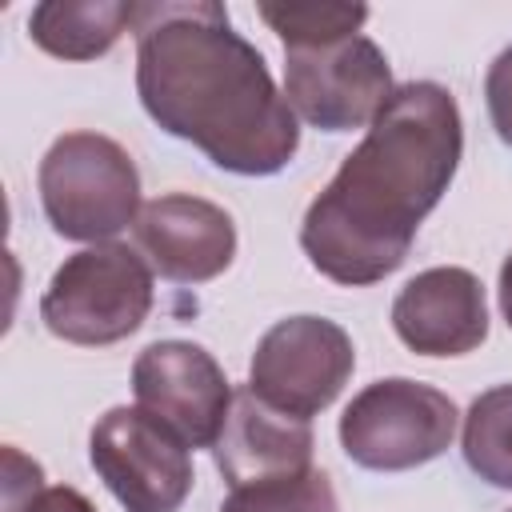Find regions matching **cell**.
Masks as SVG:
<instances>
[{
    "label": "cell",
    "mask_w": 512,
    "mask_h": 512,
    "mask_svg": "<svg viewBox=\"0 0 512 512\" xmlns=\"http://www.w3.org/2000/svg\"><path fill=\"white\" fill-rule=\"evenodd\" d=\"M132 32L140 104L168 136L236 176L288 168L300 148L296 112L224 4H132Z\"/></svg>",
    "instance_id": "obj_1"
},
{
    "label": "cell",
    "mask_w": 512,
    "mask_h": 512,
    "mask_svg": "<svg viewBox=\"0 0 512 512\" xmlns=\"http://www.w3.org/2000/svg\"><path fill=\"white\" fill-rule=\"evenodd\" d=\"M460 152L464 128L452 92L432 80L396 88L304 212L300 248L312 268L348 288L396 272L420 220L448 192Z\"/></svg>",
    "instance_id": "obj_2"
},
{
    "label": "cell",
    "mask_w": 512,
    "mask_h": 512,
    "mask_svg": "<svg viewBox=\"0 0 512 512\" xmlns=\"http://www.w3.org/2000/svg\"><path fill=\"white\" fill-rule=\"evenodd\" d=\"M40 200L64 240L104 244L140 216V172L100 132H64L40 160Z\"/></svg>",
    "instance_id": "obj_3"
},
{
    "label": "cell",
    "mask_w": 512,
    "mask_h": 512,
    "mask_svg": "<svg viewBox=\"0 0 512 512\" xmlns=\"http://www.w3.org/2000/svg\"><path fill=\"white\" fill-rule=\"evenodd\" d=\"M152 312V272L128 244H92L68 256L40 300L52 336L84 348L128 340Z\"/></svg>",
    "instance_id": "obj_4"
},
{
    "label": "cell",
    "mask_w": 512,
    "mask_h": 512,
    "mask_svg": "<svg viewBox=\"0 0 512 512\" xmlns=\"http://www.w3.org/2000/svg\"><path fill=\"white\" fill-rule=\"evenodd\" d=\"M452 436L456 404L440 388L404 376L368 384L340 416V448L368 472L420 468L448 452Z\"/></svg>",
    "instance_id": "obj_5"
},
{
    "label": "cell",
    "mask_w": 512,
    "mask_h": 512,
    "mask_svg": "<svg viewBox=\"0 0 512 512\" xmlns=\"http://www.w3.org/2000/svg\"><path fill=\"white\" fill-rule=\"evenodd\" d=\"M284 100L296 120L320 132L368 128L392 100V72L368 36L284 48Z\"/></svg>",
    "instance_id": "obj_6"
},
{
    "label": "cell",
    "mask_w": 512,
    "mask_h": 512,
    "mask_svg": "<svg viewBox=\"0 0 512 512\" xmlns=\"http://www.w3.org/2000/svg\"><path fill=\"white\" fill-rule=\"evenodd\" d=\"M88 456L124 512H176L192 492L188 444L136 404L108 408L96 420Z\"/></svg>",
    "instance_id": "obj_7"
},
{
    "label": "cell",
    "mask_w": 512,
    "mask_h": 512,
    "mask_svg": "<svg viewBox=\"0 0 512 512\" xmlns=\"http://www.w3.org/2000/svg\"><path fill=\"white\" fill-rule=\"evenodd\" d=\"M356 368L352 340L324 316H288L272 324L248 368V388L272 408L312 420L324 412Z\"/></svg>",
    "instance_id": "obj_8"
},
{
    "label": "cell",
    "mask_w": 512,
    "mask_h": 512,
    "mask_svg": "<svg viewBox=\"0 0 512 512\" xmlns=\"http://www.w3.org/2000/svg\"><path fill=\"white\" fill-rule=\"evenodd\" d=\"M132 396L152 420L176 432L188 448H212L228 408L232 388L224 368L188 340H156L132 364Z\"/></svg>",
    "instance_id": "obj_9"
},
{
    "label": "cell",
    "mask_w": 512,
    "mask_h": 512,
    "mask_svg": "<svg viewBox=\"0 0 512 512\" xmlns=\"http://www.w3.org/2000/svg\"><path fill=\"white\" fill-rule=\"evenodd\" d=\"M132 232L152 272H160L172 284H204L220 276L236 256L232 216L220 204L188 192L148 200Z\"/></svg>",
    "instance_id": "obj_10"
},
{
    "label": "cell",
    "mask_w": 512,
    "mask_h": 512,
    "mask_svg": "<svg viewBox=\"0 0 512 512\" xmlns=\"http://www.w3.org/2000/svg\"><path fill=\"white\" fill-rule=\"evenodd\" d=\"M212 452L232 492L300 480L312 472V424L272 408L244 384L232 392V408Z\"/></svg>",
    "instance_id": "obj_11"
},
{
    "label": "cell",
    "mask_w": 512,
    "mask_h": 512,
    "mask_svg": "<svg viewBox=\"0 0 512 512\" xmlns=\"http://www.w3.org/2000/svg\"><path fill=\"white\" fill-rule=\"evenodd\" d=\"M392 328L420 356H464L488 336L484 288L468 268H428L400 288Z\"/></svg>",
    "instance_id": "obj_12"
},
{
    "label": "cell",
    "mask_w": 512,
    "mask_h": 512,
    "mask_svg": "<svg viewBox=\"0 0 512 512\" xmlns=\"http://www.w3.org/2000/svg\"><path fill=\"white\" fill-rule=\"evenodd\" d=\"M124 28H132V4L124 0H44L28 16V36L60 60L104 56Z\"/></svg>",
    "instance_id": "obj_13"
},
{
    "label": "cell",
    "mask_w": 512,
    "mask_h": 512,
    "mask_svg": "<svg viewBox=\"0 0 512 512\" xmlns=\"http://www.w3.org/2000/svg\"><path fill=\"white\" fill-rule=\"evenodd\" d=\"M464 460L492 488H512V384L472 400L464 416Z\"/></svg>",
    "instance_id": "obj_14"
},
{
    "label": "cell",
    "mask_w": 512,
    "mask_h": 512,
    "mask_svg": "<svg viewBox=\"0 0 512 512\" xmlns=\"http://www.w3.org/2000/svg\"><path fill=\"white\" fill-rule=\"evenodd\" d=\"M260 20L284 40V48H308L356 36L368 20L364 4H260Z\"/></svg>",
    "instance_id": "obj_15"
},
{
    "label": "cell",
    "mask_w": 512,
    "mask_h": 512,
    "mask_svg": "<svg viewBox=\"0 0 512 512\" xmlns=\"http://www.w3.org/2000/svg\"><path fill=\"white\" fill-rule=\"evenodd\" d=\"M220 512H340V500H336L332 480L312 468L300 480L236 488V492H228Z\"/></svg>",
    "instance_id": "obj_16"
},
{
    "label": "cell",
    "mask_w": 512,
    "mask_h": 512,
    "mask_svg": "<svg viewBox=\"0 0 512 512\" xmlns=\"http://www.w3.org/2000/svg\"><path fill=\"white\" fill-rule=\"evenodd\" d=\"M4 512H96V504L68 484L48 488L36 460L4 448Z\"/></svg>",
    "instance_id": "obj_17"
},
{
    "label": "cell",
    "mask_w": 512,
    "mask_h": 512,
    "mask_svg": "<svg viewBox=\"0 0 512 512\" xmlns=\"http://www.w3.org/2000/svg\"><path fill=\"white\" fill-rule=\"evenodd\" d=\"M484 96H488V116H492L496 136L512 148V48H504L492 60L484 76Z\"/></svg>",
    "instance_id": "obj_18"
},
{
    "label": "cell",
    "mask_w": 512,
    "mask_h": 512,
    "mask_svg": "<svg viewBox=\"0 0 512 512\" xmlns=\"http://www.w3.org/2000/svg\"><path fill=\"white\" fill-rule=\"evenodd\" d=\"M500 312H504V320L512 328V256L500 264Z\"/></svg>",
    "instance_id": "obj_19"
}]
</instances>
